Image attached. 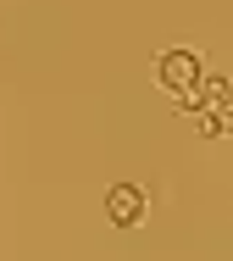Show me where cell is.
<instances>
[{"mask_svg":"<svg viewBox=\"0 0 233 261\" xmlns=\"http://www.w3.org/2000/svg\"><path fill=\"white\" fill-rule=\"evenodd\" d=\"M200 78H206V67H200L194 50H167L161 61H156V84H161L167 95H189Z\"/></svg>","mask_w":233,"mask_h":261,"instance_id":"cell-1","label":"cell"},{"mask_svg":"<svg viewBox=\"0 0 233 261\" xmlns=\"http://www.w3.org/2000/svg\"><path fill=\"white\" fill-rule=\"evenodd\" d=\"M106 217L116 228H139L144 222V189L139 184H111L106 189Z\"/></svg>","mask_w":233,"mask_h":261,"instance_id":"cell-2","label":"cell"},{"mask_svg":"<svg viewBox=\"0 0 233 261\" xmlns=\"http://www.w3.org/2000/svg\"><path fill=\"white\" fill-rule=\"evenodd\" d=\"M211 122H217V134H233V89L211 106Z\"/></svg>","mask_w":233,"mask_h":261,"instance_id":"cell-3","label":"cell"}]
</instances>
